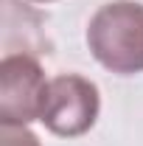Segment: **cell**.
<instances>
[{"label":"cell","mask_w":143,"mask_h":146,"mask_svg":"<svg viewBox=\"0 0 143 146\" xmlns=\"http://www.w3.org/2000/svg\"><path fill=\"white\" fill-rule=\"evenodd\" d=\"M87 45L107 70L132 76L143 70V6L115 0L101 6L87 25Z\"/></svg>","instance_id":"obj_1"},{"label":"cell","mask_w":143,"mask_h":146,"mask_svg":"<svg viewBox=\"0 0 143 146\" xmlns=\"http://www.w3.org/2000/svg\"><path fill=\"white\" fill-rule=\"evenodd\" d=\"M98 110H101L98 87L79 73H62L48 82L39 121L48 132L59 138H79L93 129Z\"/></svg>","instance_id":"obj_2"},{"label":"cell","mask_w":143,"mask_h":146,"mask_svg":"<svg viewBox=\"0 0 143 146\" xmlns=\"http://www.w3.org/2000/svg\"><path fill=\"white\" fill-rule=\"evenodd\" d=\"M48 82L34 56L9 54L0 62V124L28 127L39 121Z\"/></svg>","instance_id":"obj_3"},{"label":"cell","mask_w":143,"mask_h":146,"mask_svg":"<svg viewBox=\"0 0 143 146\" xmlns=\"http://www.w3.org/2000/svg\"><path fill=\"white\" fill-rule=\"evenodd\" d=\"M0 146H39V138L28 127L0 124Z\"/></svg>","instance_id":"obj_4"},{"label":"cell","mask_w":143,"mask_h":146,"mask_svg":"<svg viewBox=\"0 0 143 146\" xmlns=\"http://www.w3.org/2000/svg\"><path fill=\"white\" fill-rule=\"evenodd\" d=\"M34 3H51V0H34Z\"/></svg>","instance_id":"obj_5"}]
</instances>
